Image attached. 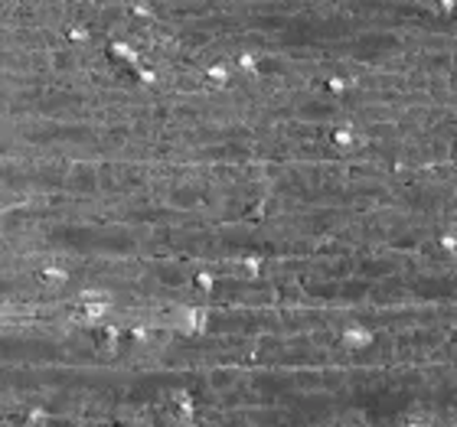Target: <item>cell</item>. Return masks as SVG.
<instances>
[{"label":"cell","instance_id":"6da1fadb","mask_svg":"<svg viewBox=\"0 0 457 427\" xmlns=\"http://www.w3.org/2000/svg\"><path fill=\"white\" fill-rule=\"evenodd\" d=\"M369 339H372L369 333H349V336H346V342H353V346H366Z\"/></svg>","mask_w":457,"mask_h":427},{"label":"cell","instance_id":"7a4b0ae2","mask_svg":"<svg viewBox=\"0 0 457 427\" xmlns=\"http://www.w3.org/2000/svg\"><path fill=\"white\" fill-rule=\"evenodd\" d=\"M441 245H444V248H457V235H444V238H441Z\"/></svg>","mask_w":457,"mask_h":427},{"label":"cell","instance_id":"3957f363","mask_svg":"<svg viewBox=\"0 0 457 427\" xmlns=\"http://www.w3.org/2000/svg\"><path fill=\"white\" fill-rule=\"evenodd\" d=\"M454 3H457V0H441V7H444V10H454Z\"/></svg>","mask_w":457,"mask_h":427}]
</instances>
